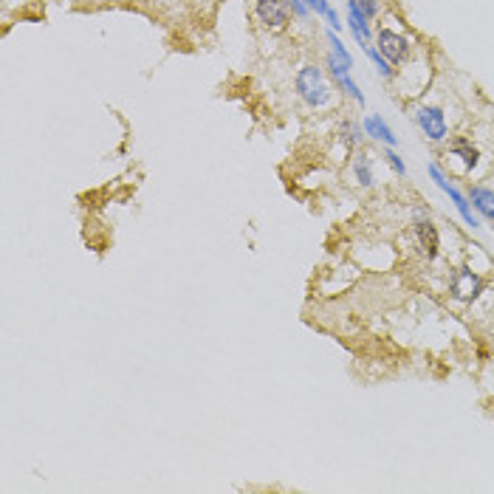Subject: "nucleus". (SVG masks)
I'll use <instances>...</instances> for the list:
<instances>
[{
	"instance_id": "16",
	"label": "nucleus",
	"mask_w": 494,
	"mask_h": 494,
	"mask_svg": "<svg viewBox=\"0 0 494 494\" xmlns=\"http://www.w3.org/2000/svg\"><path fill=\"white\" fill-rule=\"evenodd\" d=\"M350 6H356L362 14H367V17H373L376 14V0H350Z\"/></svg>"
},
{
	"instance_id": "15",
	"label": "nucleus",
	"mask_w": 494,
	"mask_h": 494,
	"mask_svg": "<svg viewBox=\"0 0 494 494\" xmlns=\"http://www.w3.org/2000/svg\"><path fill=\"white\" fill-rule=\"evenodd\" d=\"M367 54L373 57V63L379 66V71H382L384 77H393V68H390V63H387V59H384V57H382V54H379L376 48H367Z\"/></svg>"
},
{
	"instance_id": "3",
	"label": "nucleus",
	"mask_w": 494,
	"mask_h": 494,
	"mask_svg": "<svg viewBox=\"0 0 494 494\" xmlns=\"http://www.w3.org/2000/svg\"><path fill=\"white\" fill-rule=\"evenodd\" d=\"M257 17L266 28H271V32H283L286 23H288L286 0H257Z\"/></svg>"
},
{
	"instance_id": "11",
	"label": "nucleus",
	"mask_w": 494,
	"mask_h": 494,
	"mask_svg": "<svg viewBox=\"0 0 494 494\" xmlns=\"http://www.w3.org/2000/svg\"><path fill=\"white\" fill-rule=\"evenodd\" d=\"M452 152H457V156L463 159V164H466V167H475L477 159H480V152H477L466 139H457V141L452 144Z\"/></svg>"
},
{
	"instance_id": "14",
	"label": "nucleus",
	"mask_w": 494,
	"mask_h": 494,
	"mask_svg": "<svg viewBox=\"0 0 494 494\" xmlns=\"http://www.w3.org/2000/svg\"><path fill=\"white\" fill-rule=\"evenodd\" d=\"M336 82H339V85H342V88L348 90V94H350L353 99H359V105H364V97H362V90H359V88L353 85V79H350V77H339Z\"/></svg>"
},
{
	"instance_id": "2",
	"label": "nucleus",
	"mask_w": 494,
	"mask_h": 494,
	"mask_svg": "<svg viewBox=\"0 0 494 494\" xmlns=\"http://www.w3.org/2000/svg\"><path fill=\"white\" fill-rule=\"evenodd\" d=\"M483 291V280L469 271V268H457L455 277H452V297L460 299V302H472L477 294Z\"/></svg>"
},
{
	"instance_id": "6",
	"label": "nucleus",
	"mask_w": 494,
	"mask_h": 494,
	"mask_svg": "<svg viewBox=\"0 0 494 494\" xmlns=\"http://www.w3.org/2000/svg\"><path fill=\"white\" fill-rule=\"evenodd\" d=\"M328 43H330V57H328V68H330V74L339 79V77H348V71L353 68V59H350V54L345 51V46L336 40V34L330 32L328 34Z\"/></svg>"
},
{
	"instance_id": "5",
	"label": "nucleus",
	"mask_w": 494,
	"mask_h": 494,
	"mask_svg": "<svg viewBox=\"0 0 494 494\" xmlns=\"http://www.w3.org/2000/svg\"><path fill=\"white\" fill-rule=\"evenodd\" d=\"M418 125L432 141H441L446 136V119H444V113L438 108H421L418 110Z\"/></svg>"
},
{
	"instance_id": "18",
	"label": "nucleus",
	"mask_w": 494,
	"mask_h": 494,
	"mask_svg": "<svg viewBox=\"0 0 494 494\" xmlns=\"http://www.w3.org/2000/svg\"><path fill=\"white\" fill-rule=\"evenodd\" d=\"M311 9H314V12H319V14H325V17H328V12H330L328 0H314V3H311Z\"/></svg>"
},
{
	"instance_id": "9",
	"label": "nucleus",
	"mask_w": 494,
	"mask_h": 494,
	"mask_svg": "<svg viewBox=\"0 0 494 494\" xmlns=\"http://www.w3.org/2000/svg\"><path fill=\"white\" fill-rule=\"evenodd\" d=\"M364 133L373 136V139H379V141H384V144H390V147L398 141V139L393 136V130L384 125L379 116H367V119H364Z\"/></svg>"
},
{
	"instance_id": "13",
	"label": "nucleus",
	"mask_w": 494,
	"mask_h": 494,
	"mask_svg": "<svg viewBox=\"0 0 494 494\" xmlns=\"http://www.w3.org/2000/svg\"><path fill=\"white\" fill-rule=\"evenodd\" d=\"M356 178H359L362 187H370V184H373V167H370L367 152H362V156L356 159Z\"/></svg>"
},
{
	"instance_id": "12",
	"label": "nucleus",
	"mask_w": 494,
	"mask_h": 494,
	"mask_svg": "<svg viewBox=\"0 0 494 494\" xmlns=\"http://www.w3.org/2000/svg\"><path fill=\"white\" fill-rule=\"evenodd\" d=\"M348 9H350V28H353V34L364 43L367 40V34H370V28H367V14H362L356 6H350L348 3Z\"/></svg>"
},
{
	"instance_id": "10",
	"label": "nucleus",
	"mask_w": 494,
	"mask_h": 494,
	"mask_svg": "<svg viewBox=\"0 0 494 494\" xmlns=\"http://www.w3.org/2000/svg\"><path fill=\"white\" fill-rule=\"evenodd\" d=\"M469 198H472V204L477 206L480 215H486V218H494V192H491V190H486V187H472Z\"/></svg>"
},
{
	"instance_id": "4",
	"label": "nucleus",
	"mask_w": 494,
	"mask_h": 494,
	"mask_svg": "<svg viewBox=\"0 0 494 494\" xmlns=\"http://www.w3.org/2000/svg\"><path fill=\"white\" fill-rule=\"evenodd\" d=\"M429 175H432V178H435V184H438V187H441V190H444V192H446V195H449V198L455 201V206H457V212H460V218H463V221H466V226H472V229H480V221H477V218H475V215H472V209H469V204H466V198H463V195H460V192H457V190L452 187V184H449V181L444 178V172H441V170H438L435 164H432V167H429Z\"/></svg>"
},
{
	"instance_id": "8",
	"label": "nucleus",
	"mask_w": 494,
	"mask_h": 494,
	"mask_svg": "<svg viewBox=\"0 0 494 494\" xmlns=\"http://www.w3.org/2000/svg\"><path fill=\"white\" fill-rule=\"evenodd\" d=\"M415 243H418V249L426 255V260H432L438 255V232L429 221L415 224Z\"/></svg>"
},
{
	"instance_id": "1",
	"label": "nucleus",
	"mask_w": 494,
	"mask_h": 494,
	"mask_svg": "<svg viewBox=\"0 0 494 494\" xmlns=\"http://www.w3.org/2000/svg\"><path fill=\"white\" fill-rule=\"evenodd\" d=\"M297 90H299V97L308 105H314V108H319V105H325L330 99V88L325 85L322 71L314 68V66H308V68H302L297 74Z\"/></svg>"
},
{
	"instance_id": "7",
	"label": "nucleus",
	"mask_w": 494,
	"mask_h": 494,
	"mask_svg": "<svg viewBox=\"0 0 494 494\" xmlns=\"http://www.w3.org/2000/svg\"><path fill=\"white\" fill-rule=\"evenodd\" d=\"M379 54L387 63H401L407 57V40L395 32H379Z\"/></svg>"
},
{
	"instance_id": "17",
	"label": "nucleus",
	"mask_w": 494,
	"mask_h": 494,
	"mask_svg": "<svg viewBox=\"0 0 494 494\" xmlns=\"http://www.w3.org/2000/svg\"><path fill=\"white\" fill-rule=\"evenodd\" d=\"M384 159H387V164H390V167H393L398 175H407V167H404V161H401V159L395 156L393 150H387V152H384Z\"/></svg>"
}]
</instances>
